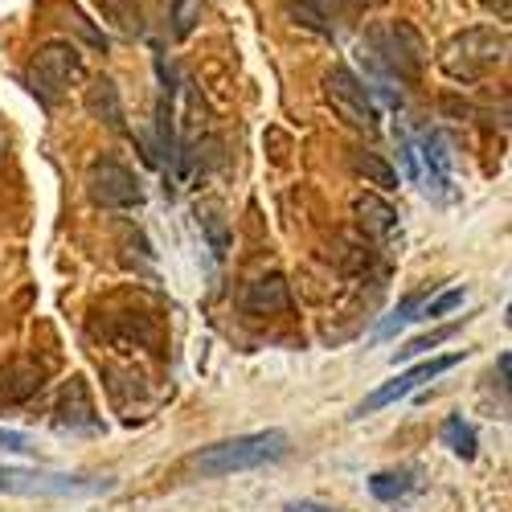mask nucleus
I'll list each match as a JSON object with an SVG mask.
<instances>
[{"instance_id":"obj_7","label":"nucleus","mask_w":512,"mask_h":512,"mask_svg":"<svg viewBox=\"0 0 512 512\" xmlns=\"http://www.w3.org/2000/svg\"><path fill=\"white\" fill-rule=\"evenodd\" d=\"M0 492H9V496H99V492H111V480L58 476V472H37V467H0Z\"/></svg>"},{"instance_id":"obj_18","label":"nucleus","mask_w":512,"mask_h":512,"mask_svg":"<svg viewBox=\"0 0 512 512\" xmlns=\"http://www.w3.org/2000/svg\"><path fill=\"white\" fill-rule=\"evenodd\" d=\"M443 439H447V447H451L459 459H476V431L463 422V414H451V418L443 422Z\"/></svg>"},{"instance_id":"obj_24","label":"nucleus","mask_w":512,"mask_h":512,"mask_svg":"<svg viewBox=\"0 0 512 512\" xmlns=\"http://www.w3.org/2000/svg\"><path fill=\"white\" fill-rule=\"evenodd\" d=\"M463 304V291L459 287H451V291H443L439 300H431L426 308H418V316L414 320H439V316H447V312H455Z\"/></svg>"},{"instance_id":"obj_26","label":"nucleus","mask_w":512,"mask_h":512,"mask_svg":"<svg viewBox=\"0 0 512 512\" xmlns=\"http://www.w3.org/2000/svg\"><path fill=\"white\" fill-rule=\"evenodd\" d=\"M398 148H402V160H406V177L418 181V156H414V144L406 140V132L398 136Z\"/></svg>"},{"instance_id":"obj_23","label":"nucleus","mask_w":512,"mask_h":512,"mask_svg":"<svg viewBox=\"0 0 512 512\" xmlns=\"http://www.w3.org/2000/svg\"><path fill=\"white\" fill-rule=\"evenodd\" d=\"M418 308H422V291H410V295H406V300H402V304L394 308V316H390L386 324H381V328H377V336H394V332H398L402 324H410V320L418 316Z\"/></svg>"},{"instance_id":"obj_6","label":"nucleus","mask_w":512,"mask_h":512,"mask_svg":"<svg viewBox=\"0 0 512 512\" xmlns=\"http://www.w3.org/2000/svg\"><path fill=\"white\" fill-rule=\"evenodd\" d=\"M87 197L99 209H140L144 205V185L127 164L115 156H95L87 168Z\"/></svg>"},{"instance_id":"obj_20","label":"nucleus","mask_w":512,"mask_h":512,"mask_svg":"<svg viewBox=\"0 0 512 512\" xmlns=\"http://www.w3.org/2000/svg\"><path fill=\"white\" fill-rule=\"evenodd\" d=\"M455 332H459V324H443V328H435V332H426V336L410 340V345H402V349L394 353V365H398V361H410V357H422V353H431V349H439L443 340H451Z\"/></svg>"},{"instance_id":"obj_5","label":"nucleus","mask_w":512,"mask_h":512,"mask_svg":"<svg viewBox=\"0 0 512 512\" xmlns=\"http://www.w3.org/2000/svg\"><path fill=\"white\" fill-rule=\"evenodd\" d=\"M324 99L328 107L345 119L349 127H357V132H377L381 123V107L373 99V91L365 87V82L349 70V66H332L324 74Z\"/></svg>"},{"instance_id":"obj_19","label":"nucleus","mask_w":512,"mask_h":512,"mask_svg":"<svg viewBox=\"0 0 512 512\" xmlns=\"http://www.w3.org/2000/svg\"><path fill=\"white\" fill-rule=\"evenodd\" d=\"M287 17H291V25H300V29H308V33H320V37L332 33L324 9L312 5V0H291V5H287Z\"/></svg>"},{"instance_id":"obj_25","label":"nucleus","mask_w":512,"mask_h":512,"mask_svg":"<svg viewBox=\"0 0 512 512\" xmlns=\"http://www.w3.org/2000/svg\"><path fill=\"white\" fill-rule=\"evenodd\" d=\"M0 447H5V451H17V455L37 451V447H33V439H29V435H21V431H0Z\"/></svg>"},{"instance_id":"obj_3","label":"nucleus","mask_w":512,"mask_h":512,"mask_svg":"<svg viewBox=\"0 0 512 512\" xmlns=\"http://www.w3.org/2000/svg\"><path fill=\"white\" fill-rule=\"evenodd\" d=\"M361 58L369 66H377L386 78L418 82V74L426 66V41H422V33L410 21H390V25H377L365 37Z\"/></svg>"},{"instance_id":"obj_1","label":"nucleus","mask_w":512,"mask_h":512,"mask_svg":"<svg viewBox=\"0 0 512 512\" xmlns=\"http://www.w3.org/2000/svg\"><path fill=\"white\" fill-rule=\"evenodd\" d=\"M283 455H287L283 431H254V435H238L226 443L201 447L189 459V472H197L201 480H222V476H238V472H254V467L279 463Z\"/></svg>"},{"instance_id":"obj_27","label":"nucleus","mask_w":512,"mask_h":512,"mask_svg":"<svg viewBox=\"0 0 512 512\" xmlns=\"http://www.w3.org/2000/svg\"><path fill=\"white\" fill-rule=\"evenodd\" d=\"M480 9L492 13L496 21H508L512 17V0H480Z\"/></svg>"},{"instance_id":"obj_8","label":"nucleus","mask_w":512,"mask_h":512,"mask_svg":"<svg viewBox=\"0 0 512 512\" xmlns=\"http://www.w3.org/2000/svg\"><path fill=\"white\" fill-rule=\"evenodd\" d=\"M463 361V353H447V357H431V361H422V365H414V369H406V373H398L394 381H386L381 390H373L361 406H357V418H365V414H373V410H386V406H394L398 398H406V394H414L422 381H435L439 373H447V369H455Z\"/></svg>"},{"instance_id":"obj_12","label":"nucleus","mask_w":512,"mask_h":512,"mask_svg":"<svg viewBox=\"0 0 512 512\" xmlns=\"http://www.w3.org/2000/svg\"><path fill=\"white\" fill-rule=\"evenodd\" d=\"M353 213H357V222L369 238H390L398 230V209L386 201V197H377V193H361L353 201Z\"/></svg>"},{"instance_id":"obj_11","label":"nucleus","mask_w":512,"mask_h":512,"mask_svg":"<svg viewBox=\"0 0 512 512\" xmlns=\"http://www.w3.org/2000/svg\"><path fill=\"white\" fill-rule=\"evenodd\" d=\"M41 386H46V373L29 361H13L9 369H0V402L5 406H17V402H29Z\"/></svg>"},{"instance_id":"obj_9","label":"nucleus","mask_w":512,"mask_h":512,"mask_svg":"<svg viewBox=\"0 0 512 512\" xmlns=\"http://www.w3.org/2000/svg\"><path fill=\"white\" fill-rule=\"evenodd\" d=\"M54 414H58V426H70V431H91V426H99L87 377H70L66 381L62 394H58V410Z\"/></svg>"},{"instance_id":"obj_4","label":"nucleus","mask_w":512,"mask_h":512,"mask_svg":"<svg viewBox=\"0 0 512 512\" xmlns=\"http://www.w3.org/2000/svg\"><path fill=\"white\" fill-rule=\"evenodd\" d=\"M82 78H87V62H82V50L74 46V41H46V46L33 54L29 82L46 103H54L70 87H78Z\"/></svg>"},{"instance_id":"obj_13","label":"nucleus","mask_w":512,"mask_h":512,"mask_svg":"<svg viewBox=\"0 0 512 512\" xmlns=\"http://www.w3.org/2000/svg\"><path fill=\"white\" fill-rule=\"evenodd\" d=\"M197 226L213 250V259H226L230 246H234V234H230V218H226V209L218 201H201L197 205Z\"/></svg>"},{"instance_id":"obj_2","label":"nucleus","mask_w":512,"mask_h":512,"mask_svg":"<svg viewBox=\"0 0 512 512\" xmlns=\"http://www.w3.org/2000/svg\"><path fill=\"white\" fill-rule=\"evenodd\" d=\"M504 62H508V29H496V25H472L447 37L439 50V70L451 82H463V87L467 82H480Z\"/></svg>"},{"instance_id":"obj_10","label":"nucleus","mask_w":512,"mask_h":512,"mask_svg":"<svg viewBox=\"0 0 512 512\" xmlns=\"http://www.w3.org/2000/svg\"><path fill=\"white\" fill-rule=\"evenodd\" d=\"M242 308L250 316H279L291 308V291H287V279L283 275H263V279H254L242 295Z\"/></svg>"},{"instance_id":"obj_17","label":"nucleus","mask_w":512,"mask_h":512,"mask_svg":"<svg viewBox=\"0 0 512 512\" xmlns=\"http://www.w3.org/2000/svg\"><path fill=\"white\" fill-rule=\"evenodd\" d=\"M369 492L381 500V504H398V500H406L410 492H414V472H377L373 480H369Z\"/></svg>"},{"instance_id":"obj_29","label":"nucleus","mask_w":512,"mask_h":512,"mask_svg":"<svg viewBox=\"0 0 512 512\" xmlns=\"http://www.w3.org/2000/svg\"><path fill=\"white\" fill-rule=\"evenodd\" d=\"M316 5H320V9H328V5L336 9V5H345V0H316Z\"/></svg>"},{"instance_id":"obj_28","label":"nucleus","mask_w":512,"mask_h":512,"mask_svg":"<svg viewBox=\"0 0 512 512\" xmlns=\"http://www.w3.org/2000/svg\"><path fill=\"white\" fill-rule=\"evenodd\" d=\"M287 512H340V508H328V504H316V500H295V504H287Z\"/></svg>"},{"instance_id":"obj_22","label":"nucleus","mask_w":512,"mask_h":512,"mask_svg":"<svg viewBox=\"0 0 512 512\" xmlns=\"http://www.w3.org/2000/svg\"><path fill=\"white\" fill-rule=\"evenodd\" d=\"M201 13H205L201 0H173V37L185 41L201 25Z\"/></svg>"},{"instance_id":"obj_15","label":"nucleus","mask_w":512,"mask_h":512,"mask_svg":"<svg viewBox=\"0 0 512 512\" xmlns=\"http://www.w3.org/2000/svg\"><path fill=\"white\" fill-rule=\"evenodd\" d=\"M418 148H422L426 168H431V181L447 193V189H451V148H447V140H443L439 132H422Z\"/></svg>"},{"instance_id":"obj_21","label":"nucleus","mask_w":512,"mask_h":512,"mask_svg":"<svg viewBox=\"0 0 512 512\" xmlns=\"http://www.w3.org/2000/svg\"><path fill=\"white\" fill-rule=\"evenodd\" d=\"M103 5V13L123 29V33H140L144 25H140V5L136 0H99Z\"/></svg>"},{"instance_id":"obj_16","label":"nucleus","mask_w":512,"mask_h":512,"mask_svg":"<svg viewBox=\"0 0 512 512\" xmlns=\"http://www.w3.org/2000/svg\"><path fill=\"white\" fill-rule=\"evenodd\" d=\"M353 168L365 177V185H377V189H398V168L386 160V156H377V152H353Z\"/></svg>"},{"instance_id":"obj_14","label":"nucleus","mask_w":512,"mask_h":512,"mask_svg":"<svg viewBox=\"0 0 512 512\" xmlns=\"http://www.w3.org/2000/svg\"><path fill=\"white\" fill-rule=\"evenodd\" d=\"M87 111L99 123L123 132V103H119V87H115L111 78H99V82H91V87H87Z\"/></svg>"}]
</instances>
